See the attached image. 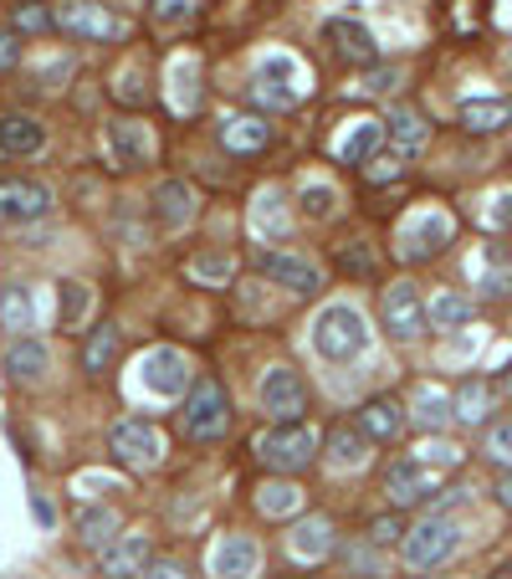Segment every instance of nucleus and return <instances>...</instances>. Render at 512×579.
Here are the masks:
<instances>
[{
    "label": "nucleus",
    "mask_w": 512,
    "mask_h": 579,
    "mask_svg": "<svg viewBox=\"0 0 512 579\" xmlns=\"http://www.w3.org/2000/svg\"><path fill=\"white\" fill-rule=\"evenodd\" d=\"M226 431H231V395L216 374H195L185 395V436L195 446H216Z\"/></svg>",
    "instance_id": "f257e3e1"
},
{
    "label": "nucleus",
    "mask_w": 512,
    "mask_h": 579,
    "mask_svg": "<svg viewBox=\"0 0 512 579\" xmlns=\"http://www.w3.org/2000/svg\"><path fill=\"white\" fill-rule=\"evenodd\" d=\"M456 549H461V528L446 513H431V518L405 528V538H400V559H405L410 575H431V569L451 565Z\"/></svg>",
    "instance_id": "f03ea898"
},
{
    "label": "nucleus",
    "mask_w": 512,
    "mask_h": 579,
    "mask_svg": "<svg viewBox=\"0 0 512 579\" xmlns=\"http://www.w3.org/2000/svg\"><path fill=\"white\" fill-rule=\"evenodd\" d=\"M369 343V328H364V313L349 308V303H328V308L313 318V349H318L328 364H349V359L364 354Z\"/></svg>",
    "instance_id": "7ed1b4c3"
},
{
    "label": "nucleus",
    "mask_w": 512,
    "mask_h": 579,
    "mask_svg": "<svg viewBox=\"0 0 512 579\" xmlns=\"http://www.w3.org/2000/svg\"><path fill=\"white\" fill-rule=\"evenodd\" d=\"M257 461L277 477H297L318 461V436L307 431L303 420H277L272 431L257 436Z\"/></svg>",
    "instance_id": "20e7f679"
},
{
    "label": "nucleus",
    "mask_w": 512,
    "mask_h": 579,
    "mask_svg": "<svg viewBox=\"0 0 512 579\" xmlns=\"http://www.w3.org/2000/svg\"><path fill=\"white\" fill-rule=\"evenodd\" d=\"M251 103L266 113H287L303 103V67L293 57H262L251 67Z\"/></svg>",
    "instance_id": "39448f33"
},
{
    "label": "nucleus",
    "mask_w": 512,
    "mask_h": 579,
    "mask_svg": "<svg viewBox=\"0 0 512 579\" xmlns=\"http://www.w3.org/2000/svg\"><path fill=\"white\" fill-rule=\"evenodd\" d=\"M108 451H113L118 467H133V472H149V467H160V431H154V420L144 416H123L108 426Z\"/></svg>",
    "instance_id": "423d86ee"
},
{
    "label": "nucleus",
    "mask_w": 512,
    "mask_h": 579,
    "mask_svg": "<svg viewBox=\"0 0 512 579\" xmlns=\"http://www.w3.org/2000/svg\"><path fill=\"white\" fill-rule=\"evenodd\" d=\"M257 272H262L272 287H282V293H293V297H313L323 287L318 262H307V256H297V252H282V247L257 252Z\"/></svg>",
    "instance_id": "0eeeda50"
},
{
    "label": "nucleus",
    "mask_w": 512,
    "mask_h": 579,
    "mask_svg": "<svg viewBox=\"0 0 512 579\" xmlns=\"http://www.w3.org/2000/svg\"><path fill=\"white\" fill-rule=\"evenodd\" d=\"M57 31H67L77 42H118V36H123V21H118L102 0H62Z\"/></svg>",
    "instance_id": "6e6552de"
},
{
    "label": "nucleus",
    "mask_w": 512,
    "mask_h": 579,
    "mask_svg": "<svg viewBox=\"0 0 512 579\" xmlns=\"http://www.w3.org/2000/svg\"><path fill=\"white\" fill-rule=\"evenodd\" d=\"M380 324L390 339L410 343L425 334V297L415 293V283H390L380 297Z\"/></svg>",
    "instance_id": "1a4fd4ad"
},
{
    "label": "nucleus",
    "mask_w": 512,
    "mask_h": 579,
    "mask_svg": "<svg viewBox=\"0 0 512 579\" xmlns=\"http://www.w3.org/2000/svg\"><path fill=\"white\" fill-rule=\"evenodd\" d=\"M262 411L266 420H303L307 416V385L293 364H272L262 374Z\"/></svg>",
    "instance_id": "9d476101"
},
{
    "label": "nucleus",
    "mask_w": 512,
    "mask_h": 579,
    "mask_svg": "<svg viewBox=\"0 0 512 579\" xmlns=\"http://www.w3.org/2000/svg\"><path fill=\"white\" fill-rule=\"evenodd\" d=\"M451 237H456L451 216L425 210V216H415V221L400 231V262H431V256H440L451 247Z\"/></svg>",
    "instance_id": "9b49d317"
},
{
    "label": "nucleus",
    "mask_w": 512,
    "mask_h": 579,
    "mask_svg": "<svg viewBox=\"0 0 512 579\" xmlns=\"http://www.w3.org/2000/svg\"><path fill=\"white\" fill-rule=\"evenodd\" d=\"M287 554L297 565H323L338 554V534H334V518L328 513H297L293 518V534H287Z\"/></svg>",
    "instance_id": "f8f14e48"
},
{
    "label": "nucleus",
    "mask_w": 512,
    "mask_h": 579,
    "mask_svg": "<svg viewBox=\"0 0 512 579\" xmlns=\"http://www.w3.org/2000/svg\"><path fill=\"white\" fill-rule=\"evenodd\" d=\"M436 488H440L436 467H425L421 457H400V461H390V472H384V498H390L395 507L425 503Z\"/></svg>",
    "instance_id": "ddd939ff"
},
{
    "label": "nucleus",
    "mask_w": 512,
    "mask_h": 579,
    "mask_svg": "<svg viewBox=\"0 0 512 579\" xmlns=\"http://www.w3.org/2000/svg\"><path fill=\"white\" fill-rule=\"evenodd\" d=\"M46 210H52V195H46V185H36V179H21V175L0 179V226H31V221H42Z\"/></svg>",
    "instance_id": "4468645a"
},
{
    "label": "nucleus",
    "mask_w": 512,
    "mask_h": 579,
    "mask_svg": "<svg viewBox=\"0 0 512 579\" xmlns=\"http://www.w3.org/2000/svg\"><path fill=\"white\" fill-rule=\"evenodd\" d=\"M262 575V544L251 534H226L210 549V579H257Z\"/></svg>",
    "instance_id": "2eb2a0df"
},
{
    "label": "nucleus",
    "mask_w": 512,
    "mask_h": 579,
    "mask_svg": "<svg viewBox=\"0 0 512 579\" xmlns=\"http://www.w3.org/2000/svg\"><path fill=\"white\" fill-rule=\"evenodd\" d=\"M139 380H144L149 395H160V401H170V395H179V390H190V359L179 354V349H154V354H144V370H139Z\"/></svg>",
    "instance_id": "dca6fc26"
},
{
    "label": "nucleus",
    "mask_w": 512,
    "mask_h": 579,
    "mask_svg": "<svg viewBox=\"0 0 512 579\" xmlns=\"http://www.w3.org/2000/svg\"><path fill=\"white\" fill-rule=\"evenodd\" d=\"M149 559H154L149 534H118L108 549H98V575L102 579H139Z\"/></svg>",
    "instance_id": "f3484780"
},
{
    "label": "nucleus",
    "mask_w": 512,
    "mask_h": 579,
    "mask_svg": "<svg viewBox=\"0 0 512 579\" xmlns=\"http://www.w3.org/2000/svg\"><path fill=\"white\" fill-rule=\"evenodd\" d=\"M323 36H328V46H334L349 67H374V62H380V42H374V31L359 26V21H349V15H334V21L323 26Z\"/></svg>",
    "instance_id": "a211bd4d"
},
{
    "label": "nucleus",
    "mask_w": 512,
    "mask_h": 579,
    "mask_svg": "<svg viewBox=\"0 0 512 579\" xmlns=\"http://www.w3.org/2000/svg\"><path fill=\"white\" fill-rule=\"evenodd\" d=\"M154 221H160V231H170V237L195 221V185L190 179H164L160 190H154Z\"/></svg>",
    "instance_id": "6ab92c4d"
},
{
    "label": "nucleus",
    "mask_w": 512,
    "mask_h": 579,
    "mask_svg": "<svg viewBox=\"0 0 512 579\" xmlns=\"http://www.w3.org/2000/svg\"><path fill=\"white\" fill-rule=\"evenodd\" d=\"M492 411H498V385H492V380L471 374V380H461V385H456L451 420H461V426H487V420H492Z\"/></svg>",
    "instance_id": "aec40b11"
},
{
    "label": "nucleus",
    "mask_w": 512,
    "mask_h": 579,
    "mask_svg": "<svg viewBox=\"0 0 512 579\" xmlns=\"http://www.w3.org/2000/svg\"><path fill=\"white\" fill-rule=\"evenodd\" d=\"M359 431L369 436V441H395L400 431H405V405L395 401V395H369L364 405H359V420H353Z\"/></svg>",
    "instance_id": "412c9836"
},
{
    "label": "nucleus",
    "mask_w": 512,
    "mask_h": 579,
    "mask_svg": "<svg viewBox=\"0 0 512 579\" xmlns=\"http://www.w3.org/2000/svg\"><path fill=\"white\" fill-rule=\"evenodd\" d=\"M369 451H374V441H369L353 420H334V431H328V451H323V457L334 461L338 472H359V467L369 461Z\"/></svg>",
    "instance_id": "4be33fe9"
},
{
    "label": "nucleus",
    "mask_w": 512,
    "mask_h": 579,
    "mask_svg": "<svg viewBox=\"0 0 512 579\" xmlns=\"http://www.w3.org/2000/svg\"><path fill=\"white\" fill-rule=\"evenodd\" d=\"M46 129L31 113H0V154L6 160H26V154H42Z\"/></svg>",
    "instance_id": "5701e85b"
},
{
    "label": "nucleus",
    "mask_w": 512,
    "mask_h": 579,
    "mask_svg": "<svg viewBox=\"0 0 512 579\" xmlns=\"http://www.w3.org/2000/svg\"><path fill=\"white\" fill-rule=\"evenodd\" d=\"M0 370L11 374L15 385H36V380H46V370H52V354H46V343H36V339H15L11 349H6V359H0Z\"/></svg>",
    "instance_id": "b1692460"
},
{
    "label": "nucleus",
    "mask_w": 512,
    "mask_h": 579,
    "mask_svg": "<svg viewBox=\"0 0 512 579\" xmlns=\"http://www.w3.org/2000/svg\"><path fill=\"white\" fill-rule=\"evenodd\" d=\"M257 513L272 523H287L303 513V488H297L293 477H272V482H262L257 488Z\"/></svg>",
    "instance_id": "393cba45"
},
{
    "label": "nucleus",
    "mask_w": 512,
    "mask_h": 579,
    "mask_svg": "<svg viewBox=\"0 0 512 579\" xmlns=\"http://www.w3.org/2000/svg\"><path fill=\"white\" fill-rule=\"evenodd\" d=\"M405 420H415L421 431H446V426H451V395L440 385H415Z\"/></svg>",
    "instance_id": "a878e982"
},
{
    "label": "nucleus",
    "mask_w": 512,
    "mask_h": 579,
    "mask_svg": "<svg viewBox=\"0 0 512 579\" xmlns=\"http://www.w3.org/2000/svg\"><path fill=\"white\" fill-rule=\"evenodd\" d=\"M384 139L395 144V154H421V149L431 144V123H425V113H415V108H390Z\"/></svg>",
    "instance_id": "bb28decb"
},
{
    "label": "nucleus",
    "mask_w": 512,
    "mask_h": 579,
    "mask_svg": "<svg viewBox=\"0 0 512 579\" xmlns=\"http://www.w3.org/2000/svg\"><path fill=\"white\" fill-rule=\"evenodd\" d=\"M456 123H461L467 134H502L512 123V103H502V98H467L461 113H456Z\"/></svg>",
    "instance_id": "cd10ccee"
},
{
    "label": "nucleus",
    "mask_w": 512,
    "mask_h": 579,
    "mask_svg": "<svg viewBox=\"0 0 512 579\" xmlns=\"http://www.w3.org/2000/svg\"><path fill=\"white\" fill-rule=\"evenodd\" d=\"M118 354H123V334H118V324L88 328V339H83V370H88V374H108L118 364Z\"/></svg>",
    "instance_id": "c85d7f7f"
},
{
    "label": "nucleus",
    "mask_w": 512,
    "mask_h": 579,
    "mask_svg": "<svg viewBox=\"0 0 512 579\" xmlns=\"http://www.w3.org/2000/svg\"><path fill=\"white\" fill-rule=\"evenodd\" d=\"M471 297L467 293H456V287H440V293H431V303H425V328H461L471 324Z\"/></svg>",
    "instance_id": "c756f323"
},
{
    "label": "nucleus",
    "mask_w": 512,
    "mask_h": 579,
    "mask_svg": "<svg viewBox=\"0 0 512 579\" xmlns=\"http://www.w3.org/2000/svg\"><path fill=\"white\" fill-rule=\"evenodd\" d=\"M31 324H36V308H31V293L15 283H0V334L11 339H26Z\"/></svg>",
    "instance_id": "7c9ffc66"
},
{
    "label": "nucleus",
    "mask_w": 512,
    "mask_h": 579,
    "mask_svg": "<svg viewBox=\"0 0 512 579\" xmlns=\"http://www.w3.org/2000/svg\"><path fill=\"white\" fill-rule=\"evenodd\" d=\"M118 534H123V523H118L113 507H83V513H77V544H83V549L98 554V549H108Z\"/></svg>",
    "instance_id": "2f4dec72"
},
{
    "label": "nucleus",
    "mask_w": 512,
    "mask_h": 579,
    "mask_svg": "<svg viewBox=\"0 0 512 579\" xmlns=\"http://www.w3.org/2000/svg\"><path fill=\"white\" fill-rule=\"evenodd\" d=\"M220 144L231 149V154H262L272 144V129L262 119H231V123H220Z\"/></svg>",
    "instance_id": "473e14b6"
},
{
    "label": "nucleus",
    "mask_w": 512,
    "mask_h": 579,
    "mask_svg": "<svg viewBox=\"0 0 512 579\" xmlns=\"http://www.w3.org/2000/svg\"><path fill=\"white\" fill-rule=\"evenodd\" d=\"M11 31L15 36H46V31H57V11L46 0H21L11 11Z\"/></svg>",
    "instance_id": "72a5a7b5"
},
{
    "label": "nucleus",
    "mask_w": 512,
    "mask_h": 579,
    "mask_svg": "<svg viewBox=\"0 0 512 579\" xmlns=\"http://www.w3.org/2000/svg\"><path fill=\"white\" fill-rule=\"evenodd\" d=\"M108 139H113V154L123 164H149V144H144V129L133 119H118V123H108Z\"/></svg>",
    "instance_id": "f704fd0d"
},
{
    "label": "nucleus",
    "mask_w": 512,
    "mask_h": 579,
    "mask_svg": "<svg viewBox=\"0 0 512 579\" xmlns=\"http://www.w3.org/2000/svg\"><path fill=\"white\" fill-rule=\"evenodd\" d=\"M195 277V283H205V287H231V277H236V256L231 252H200V256H190V267H185Z\"/></svg>",
    "instance_id": "c9c22d12"
},
{
    "label": "nucleus",
    "mask_w": 512,
    "mask_h": 579,
    "mask_svg": "<svg viewBox=\"0 0 512 579\" xmlns=\"http://www.w3.org/2000/svg\"><path fill=\"white\" fill-rule=\"evenodd\" d=\"M338 559H344V569H349L353 579H384V554L380 544H369V538H359V544H349V549H338Z\"/></svg>",
    "instance_id": "e433bc0d"
},
{
    "label": "nucleus",
    "mask_w": 512,
    "mask_h": 579,
    "mask_svg": "<svg viewBox=\"0 0 512 579\" xmlns=\"http://www.w3.org/2000/svg\"><path fill=\"white\" fill-rule=\"evenodd\" d=\"M380 144H384V123H359L344 144H338V164H364V160H374L380 154Z\"/></svg>",
    "instance_id": "4c0bfd02"
},
{
    "label": "nucleus",
    "mask_w": 512,
    "mask_h": 579,
    "mask_svg": "<svg viewBox=\"0 0 512 579\" xmlns=\"http://www.w3.org/2000/svg\"><path fill=\"white\" fill-rule=\"evenodd\" d=\"M88 313H92V287H83V283H62V313H57V324L62 328H83L88 324Z\"/></svg>",
    "instance_id": "58836bf2"
},
{
    "label": "nucleus",
    "mask_w": 512,
    "mask_h": 579,
    "mask_svg": "<svg viewBox=\"0 0 512 579\" xmlns=\"http://www.w3.org/2000/svg\"><path fill=\"white\" fill-rule=\"evenodd\" d=\"M251 226L262 231V237H282L287 231V210H282V195L277 190H266L257 206H251Z\"/></svg>",
    "instance_id": "ea45409f"
},
{
    "label": "nucleus",
    "mask_w": 512,
    "mask_h": 579,
    "mask_svg": "<svg viewBox=\"0 0 512 579\" xmlns=\"http://www.w3.org/2000/svg\"><path fill=\"white\" fill-rule=\"evenodd\" d=\"M482 457L492 461L498 472H512V420H498V426H487Z\"/></svg>",
    "instance_id": "a19ab883"
},
{
    "label": "nucleus",
    "mask_w": 512,
    "mask_h": 579,
    "mask_svg": "<svg viewBox=\"0 0 512 579\" xmlns=\"http://www.w3.org/2000/svg\"><path fill=\"white\" fill-rule=\"evenodd\" d=\"M482 293H492V297H508V293H512V262H508L502 252H492V256H487Z\"/></svg>",
    "instance_id": "79ce46f5"
},
{
    "label": "nucleus",
    "mask_w": 512,
    "mask_h": 579,
    "mask_svg": "<svg viewBox=\"0 0 512 579\" xmlns=\"http://www.w3.org/2000/svg\"><path fill=\"white\" fill-rule=\"evenodd\" d=\"M297 200H303V210L313 216V221L334 216V206H338V195L328 190V185H303V195H297Z\"/></svg>",
    "instance_id": "37998d69"
},
{
    "label": "nucleus",
    "mask_w": 512,
    "mask_h": 579,
    "mask_svg": "<svg viewBox=\"0 0 512 579\" xmlns=\"http://www.w3.org/2000/svg\"><path fill=\"white\" fill-rule=\"evenodd\" d=\"M195 11H200V0H154V21L160 26H185Z\"/></svg>",
    "instance_id": "c03bdc74"
},
{
    "label": "nucleus",
    "mask_w": 512,
    "mask_h": 579,
    "mask_svg": "<svg viewBox=\"0 0 512 579\" xmlns=\"http://www.w3.org/2000/svg\"><path fill=\"white\" fill-rule=\"evenodd\" d=\"M369 544H380V549H384V544H400V538H405V518H400V513H380V518H374V523H369Z\"/></svg>",
    "instance_id": "a18cd8bd"
},
{
    "label": "nucleus",
    "mask_w": 512,
    "mask_h": 579,
    "mask_svg": "<svg viewBox=\"0 0 512 579\" xmlns=\"http://www.w3.org/2000/svg\"><path fill=\"white\" fill-rule=\"evenodd\" d=\"M26 507H31V523H36L42 534H52V528H57V503H52L46 492L31 488V492H26Z\"/></svg>",
    "instance_id": "49530a36"
},
{
    "label": "nucleus",
    "mask_w": 512,
    "mask_h": 579,
    "mask_svg": "<svg viewBox=\"0 0 512 579\" xmlns=\"http://www.w3.org/2000/svg\"><path fill=\"white\" fill-rule=\"evenodd\" d=\"M395 88H400V67H369V77H364L369 98H384V92H395Z\"/></svg>",
    "instance_id": "de8ad7c7"
},
{
    "label": "nucleus",
    "mask_w": 512,
    "mask_h": 579,
    "mask_svg": "<svg viewBox=\"0 0 512 579\" xmlns=\"http://www.w3.org/2000/svg\"><path fill=\"white\" fill-rule=\"evenodd\" d=\"M344 272H353V277H369V272H374V252H369L364 241H353L349 252H344Z\"/></svg>",
    "instance_id": "09e8293b"
},
{
    "label": "nucleus",
    "mask_w": 512,
    "mask_h": 579,
    "mask_svg": "<svg viewBox=\"0 0 512 579\" xmlns=\"http://www.w3.org/2000/svg\"><path fill=\"white\" fill-rule=\"evenodd\" d=\"M139 579H190V575H185V565H175V559H149Z\"/></svg>",
    "instance_id": "8fccbe9b"
},
{
    "label": "nucleus",
    "mask_w": 512,
    "mask_h": 579,
    "mask_svg": "<svg viewBox=\"0 0 512 579\" xmlns=\"http://www.w3.org/2000/svg\"><path fill=\"white\" fill-rule=\"evenodd\" d=\"M364 179H369V185H384V179H400V164H395V160H364Z\"/></svg>",
    "instance_id": "3c124183"
},
{
    "label": "nucleus",
    "mask_w": 512,
    "mask_h": 579,
    "mask_svg": "<svg viewBox=\"0 0 512 579\" xmlns=\"http://www.w3.org/2000/svg\"><path fill=\"white\" fill-rule=\"evenodd\" d=\"M15 62H21V36H15V31H0V73H11Z\"/></svg>",
    "instance_id": "603ef678"
},
{
    "label": "nucleus",
    "mask_w": 512,
    "mask_h": 579,
    "mask_svg": "<svg viewBox=\"0 0 512 579\" xmlns=\"http://www.w3.org/2000/svg\"><path fill=\"white\" fill-rule=\"evenodd\" d=\"M118 98H123V103H133V108H144V98H149V92L139 88V77H129V73H123V77H118Z\"/></svg>",
    "instance_id": "864d4df0"
},
{
    "label": "nucleus",
    "mask_w": 512,
    "mask_h": 579,
    "mask_svg": "<svg viewBox=\"0 0 512 579\" xmlns=\"http://www.w3.org/2000/svg\"><path fill=\"white\" fill-rule=\"evenodd\" d=\"M487 226H512V195H498L487 210Z\"/></svg>",
    "instance_id": "5fc2aeb1"
},
{
    "label": "nucleus",
    "mask_w": 512,
    "mask_h": 579,
    "mask_svg": "<svg viewBox=\"0 0 512 579\" xmlns=\"http://www.w3.org/2000/svg\"><path fill=\"white\" fill-rule=\"evenodd\" d=\"M498 507H508V513H512V472L498 477Z\"/></svg>",
    "instance_id": "6e6d98bb"
},
{
    "label": "nucleus",
    "mask_w": 512,
    "mask_h": 579,
    "mask_svg": "<svg viewBox=\"0 0 512 579\" xmlns=\"http://www.w3.org/2000/svg\"><path fill=\"white\" fill-rule=\"evenodd\" d=\"M502 390H508V395H512V364H508V374H502Z\"/></svg>",
    "instance_id": "4d7b16f0"
},
{
    "label": "nucleus",
    "mask_w": 512,
    "mask_h": 579,
    "mask_svg": "<svg viewBox=\"0 0 512 579\" xmlns=\"http://www.w3.org/2000/svg\"><path fill=\"white\" fill-rule=\"evenodd\" d=\"M492 579H512V565H502V569H498V575H492Z\"/></svg>",
    "instance_id": "13d9d810"
},
{
    "label": "nucleus",
    "mask_w": 512,
    "mask_h": 579,
    "mask_svg": "<svg viewBox=\"0 0 512 579\" xmlns=\"http://www.w3.org/2000/svg\"><path fill=\"white\" fill-rule=\"evenodd\" d=\"M287 579H293V575H287Z\"/></svg>",
    "instance_id": "bf43d9fd"
}]
</instances>
